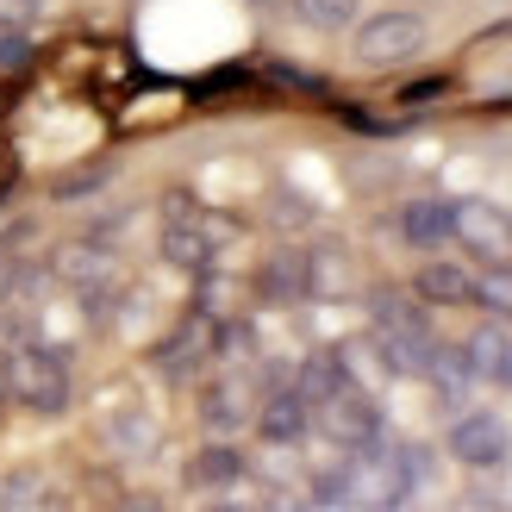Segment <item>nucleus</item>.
Segmentation results:
<instances>
[{"label":"nucleus","mask_w":512,"mask_h":512,"mask_svg":"<svg viewBox=\"0 0 512 512\" xmlns=\"http://www.w3.org/2000/svg\"><path fill=\"white\" fill-rule=\"evenodd\" d=\"M344 388H350V375H344V356H338V350H319V356H306V363H300L294 394L313 406V413H319L331 394H344Z\"/></svg>","instance_id":"ddd939ff"},{"label":"nucleus","mask_w":512,"mask_h":512,"mask_svg":"<svg viewBox=\"0 0 512 512\" xmlns=\"http://www.w3.org/2000/svg\"><path fill=\"white\" fill-rule=\"evenodd\" d=\"M256 294L288 306V300H306V250H275L263 269H256Z\"/></svg>","instance_id":"f8f14e48"},{"label":"nucleus","mask_w":512,"mask_h":512,"mask_svg":"<svg viewBox=\"0 0 512 512\" xmlns=\"http://www.w3.org/2000/svg\"><path fill=\"white\" fill-rule=\"evenodd\" d=\"M213 512H238V506H213Z\"/></svg>","instance_id":"b1692460"},{"label":"nucleus","mask_w":512,"mask_h":512,"mask_svg":"<svg viewBox=\"0 0 512 512\" xmlns=\"http://www.w3.org/2000/svg\"><path fill=\"white\" fill-rule=\"evenodd\" d=\"M238 475H244V456H238L232 444H207V450L188 463V481H194L200 494H225Z\"/></svg>","instance_id":"4468645a"},{"label":"nucleus","mask_w":512,"mask_h":512,"mask_svg":"<svg viewBox=\"0 0 512 512\" xmlns=\"http://www.w3.org/2000/svg\"><path fill=\"white\" fill-rule=\"evenodd\" d=\"M375 512H394V506H375Z\"/></svg>","instance_id":"393cba45"},{"label":"nucleus","mask_w":512,"mask_h":512,"mask_svg":"<svg viewBox=\"0 0 512 512\" xmlns=\"http://www.w3.org/2000/svg\"><path fill=\"white\" fill-rule=\"evenodd\" d=\"M425 50V19L419 13H375L356 25V57L369 69H388V63H406Z\"/></svg>","instance_id":"f03ea898"},{"label":"nucleus","mask_w":512,"mask_h":512,"mask_svg":"<svg viewBox=\"0 0 512 512\" xmlns=\"http://www.w3.org/2000/svg\"><path fill=\"white\" fill-rule=\"evenodd\" d=\"M294 13L313 32H344V25H356V0H294Z\"/></svg>","instance_id":"6ab92c4d"},{"label":"nucleus","mask_w":512,"mask_h":512,"mask_svg":"<svg viewBox=\"0 0 512 512\" xmlns=\"http://www.w3.org/2000/svg\"><path fill=\"white\" fill-rule=\"evenodd\" d=\"M475 300L488 306L494 319H512V269H488V275H475Z\"/></svg>","instance_id":"aec40b11"},{"label":"nucleus","mask_w":512,"mask_h":512,"mask_svg":"<svg viewBox=\"0 0 512 512\" xmlns=\"http://www.w3.org/2000/svg\"><path fill=\"white\" fill-rule=\"evenodd\" d=\"M350 288V263H344V250H306V294H319V300H338Z\"/></svg>","instance_id":"f3484780"},{"label":"nucleus","mask_w":512,"mask_h":512,"mask_svg":"<svg viewBox=\"0 0 512 512\" xmlns=\"http://www.w3.org/2000/svg\"><path fill=\"white\" fill-rule=\"evenodd\" d=\"M425 375H431V388H438L444 400H463V394H469V381H475L463 344H438V350H431V363H425Z\"/></svg>","instance_id":"dca6fc26"},{"label":"nucleus","mask_w":512,"mask_h":512,"mask_svg":"<svg viewBox=\"0 0 512 512\" xmlns=\"http://www.w3.org/2000/svg\"><path fill=\"white\" fill-rule=\"evenodd\" d=\"M400 238L413 250H444L456 238V219H450V200H406L400 207Z\"/></svg>","instance_id":"6e6552de"},{"label":"nucleus","mask_w":512,"mask_h":512,"mask_svg":"<svg viewBox=\"0 0 512 512\" xmlns=\"http://www.w3.org/2000/svg\"><path fill=\"white\" fill-rule=\"evenodd\" d=\"M450 219H456V238H463L488 269H512V219L500 207H488V200H456Z\"/></svg>","instance_id":"7ed1b4c3"},{"label":"nucleus","mask_w":512,"mask_h":512,"mask_svg":"<svg viewBox=\"0 0 512 512\" xmlns=\"http://www.w3.org/2000/svg\"><path fill=\"white\" fill-rule=\"evenodd\" d=\"M200 419H207L213 431H238L244 425V388L238 381H213V388L200 394Z\"/></svg>","instance_id":"a211bd4d"},{"label":"nucleus","mask_w":512,"mask_h":512,"mask_svg":"<svg viewBox=\"0 0 512 512\" xmlns=\"http://www.w3.org/2000/svg\"><path fill=\"white\" fill-rule=\"evenodd\" d=\"M450 82H444V75H431V82H413V88H400V100H406V107H419V100H438Z\"/></svg>","instance_id":"4be33fe9"},{"label":"nucleus","mask_w":512,"mask_h":512,"mask_svg":"<svg viewBox=\"0 0 512 512\" xmlns=\"http://www.w3.org/2000/svg\"><path fill=\"white\" fill-rule=\"evenodd\" d=\"M57 275L69 281V288L75 294H107L113 288V275H119V263H113V256L107 250H100V244H69L63 256H57Z\"/></svg>","instance_id":"1a4fd4ad"},{"label":"nucleus","mask_w":512,"mask_h":512,"mask_svg":"<svg viewBox=\"0 0 512 512\" xmlns=\"http://www.w3.org/2000/svg\"><path fill=\"white\" fill-rule=\"evenodd\" d=\"M125 512H163L157 500H132V506H125Z\"/></svg>","instance_id":"5701e85b"},{"label":"nucleus","mask_w":512,"mask_h":512,"mask_svg":"<svg viewBox=\"0 0 512 512\" xmlns=\"http://www.w3.org/2000/svg\"><path fill=\"white\" fill-rule=\"evenodd\" d=\"M0 406H7V394H0Z\"/></svg>","instance_id":"a878e982"},{"label":"nucleus","mask_w":512,"mask_h":512,"mask_svg":"<svg viewBox=\"0 0 512 512\" xmlns=\"http://www.w3.org/2000/svg\"><path fill=\"white\" fill-rule=\"evenodd\" d=\"M0 394L25 413H63L69 406V363L44 344H13L0 356Z\"/></svg>","instance_id":"f257e3e1"},{"label":"nucleus","mask_w":512,"mask_h":512,"mask_svg":"<svg viewBox=\"0 0 512 512\" xmlns=\"http://www.w3.org/2000/svg\"><path fill=\"white\" fill-rule=\"evenodd\" d=\"M213 350H219V325H213V319H188V325H175L169 338L150 350V363H157L169 381H188Z\"/></svg>","instance_id":"423d86ee"},{"label":"nucleus","mask_w":512,"mask_h":512,"mask_svg":"<svg viewBox=\"0 0 512 512\" xmlns=\"http://www.w3.org/2000/svg\"><path fill=\"white\" fill-rule=\"evenodd\" d=\"M163 256L175 269H188V275H207L213 256H219V225L200 219V213H175L163 225Z\"/></svg>","instance_id":"0eeeda50"},{"label":"nucleus","mask_w":512,"mask_h":512,"mask_svg":"<svg viewBox=\"0 0 512 512\" xmlns=\"http://www.w3.org/2000/svg\"><path fill=\"white\" fill-rule=\"evenodd\" d=\"M38 7L44 0H0V25H7V32H25V25L38 19Z\"/></svg>","instance_id":"412c9836"},{"label":"nucleus","mask_w":512,"mask_h":512,"mask_svg":"<svg viewBox=\"0 0 512 512\" xmlns=\"http://www.w3.org/2000/svg\"><path fill=\"white\" fill-rule=\"evenodd\" d=\"M369 319H375V331H431L425 300L419 294H394V288L369 294Z\"/></svg>","instance_id":"2eb2a0df"},{"label":"nucleus","mask_w":512,"mask_h":512,"mask_svg":"<svg viewBox=\"0 0 512 512\" xmlns=\"http://www.w3.org/2000/svg\"><path fill=\"white\" fill-rule=\"evenodd\" d=\"M413 294L425 306H469L475 300V275L463 263H438V256H431V263L413 275Z\"/></svg>","instance_id":"9b49d317"},{"label":"nucleus","mask_w":512,"mask_h":512,"mask_svg":"<svg viewBox=\"0 0 512 512\" xmlns=\"http://www.w3.org/2000/svg\"><path fill=\"white\" fill-rule=\"evenodd\" d=\"M319 419H325V431H331L344 450H375V444H381V413H375V400L356 388V381L319 406Z\"/></svg>","instance_id":"20e7f679"},{"label":"nucleus","mask_w":512,"mask_h":512,"mask_svg":"<svg viewBox=\"0 0 512 512\" xmlns=\"http://www.w3.org/2000/svg\"><path fill=\"white\" fill-rule=\"evenodd\" d=\"M506 450H512V431L500 413H463L450 425V456L463 469H494V463H506Z\"/></svg>","instance_id":"39448f33"},{"label":"nucleus","mask_w":512,"mask_h":512,"mask_svg":"<svg viewBox=\"0 0 512 512\" xmlns=\"http://www.w3.org/2000/svg\"><path fill=\"white\" fill-rule=\"evenodd\" d=\"M306 425H313V406H306L294 388H275V394L263 400V413H256V431H263L269 444H300Z\"/></svg>","instance_id":"9d476101"}]
</instances>
